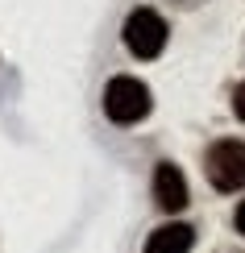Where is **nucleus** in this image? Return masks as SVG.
<instances>
[{
	"label": "nucleus",
	"mask_w": 245,
	"mask_h": 253,
	"mask_svg": "<svg viewBox=\"0 0 245 253\" xmlns=\"http://www.w3.org/2000/svg\"><path fill=\"white\" fill-rule=\"evenodd\" d=\"M121 38H125V50H129L133 58H158L166 50V38H170V29H166V21L154 13V8H133L129 17H125V25H121Z\"/></svg>",
	"instance_id": "nucleus-2"
},
{
	"label": "nucleus",
	"mask_w": 245,
	"mask_h": 253,
	"mask_svg": "<svg viewBox=\"0 0 245 253\" xmlns=\"http://www.w3.org/2000/svg\"><path fill=\"white\" fill-rule=\"evenodd\" d=\"M204 170L216 191H241L245 187V141H237V137L216 141L204 158Z\"/></svg>",
	"instance_id": "nucleus-3"
},
{
	"label": "nucleus",
	"mask_w": 245,
	"mask_h": 253,
	"mask_svg": "<svg viewBox=\"0 0 245 253\" xmlns=\"http://www.w3.org/2000/svg\"><path fill=\"white\" fill-rule=\"evenodd\" d=\"M233 117L245 121V79L237 83V91H233Z\"/></svg>",
	"instance_id": "nucleus-6"
},
{
	"label": "nucleus",
	"mask_w": 245,
	"mask_h": 253,
	"mask_svg": "<svg viewBox=\"0 0 245 253\" xmlns=\"http://www.w3.org/2000/svg\"><path fill=\"white\" fill-rule=\"evenodd\" d=\"M191 245H196V228L191 224H162L150 233L146 253H191Z\"/></svg>",
	"instance_id": "nucleus-5"
},
{
	"label": "nucleus",
	"mask_w": 245,
	"mask_h": 253,
	"mask_svg": "<svg viewBox=\"0 0 245 253\" xmlns=\"http://www.w3.org/2000/svg\"><path fill=\"white\" fill-rule=\"evenodd\" d=\"M150 87H146L142 79L133 75H116L108 79V87H104V117L112 125H137L150 117Z\"/></svg>",
	"instance_id": "nucleus-1"
},
{
	"label": "nucleus",
	"mask_w": 245,
	"mask_h": 253,
	"mask_svg": "<svg viewBox=\"0 0 245 253\" xmlns=\"http://www.w3.org/2000/svg\"><path fill=\"white\" fill-rule=\"evenodd\" d=\"M187 199H191V191H187L183 170H179L175 162H158L154 166V204L162 208V212H183Z\"/></svg>",
	"instance_id": "nucleus-4"
},
{
	"label": "nucleus",
	"mask_w": 245,
	"mask_h": 253,
	"mask_svg": "<svg viewBox=\"0 0 245 253\" xmlns=\"http://www.w3.org/2000/svg\"><path fill=\"white\" fill-rule=\"evenodd\" d=\"M233 224H237V233L245 237V199H241V204H237V216H233Z\"/></svg>",
	"instance_id": "nucleus-7"
}]
</instances>
